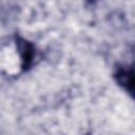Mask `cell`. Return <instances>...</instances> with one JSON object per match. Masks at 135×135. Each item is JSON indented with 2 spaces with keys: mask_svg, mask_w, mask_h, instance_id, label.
<instances>
[{
  "mask_svg": "<svg viewBox=\"0 0 135 135\" xmlns=\"http://www.w3.org/2000/svg\"><path fill=\"white\" fill-rule=\"evenodd\" d=\"M114 77L116 82L135 99V69L129 66H119L116 70Z\"/></svg>",
  "mask_w": 135,
  "mask_h": 135,
  "instance_id": "1",
  "label": "cell"
},
{
  "mask_svg": "<svg viewBox=\"0 0 135 135\" xmlns=\"http://www.w3.org/2000/svg\"><path fill=\"white\" fill-rule=\"evenodd\" d=\"M97 0H86V2L88 3H91V4H93V3H95Z\"/></svg>",
  "mask_w": 135,
  "mask_h": 135,
  "instance_id": "3",
  "label": "cell"
},
{
  "mask_svg": "<svg viewBox=\"0 0 135 135\" xmlns=\"http://www.w3.org/2000/svg\"><path fill=\"white\" fill-rule=\"evenodd\" d=\"M16 44L21 57V68L23 71H26L31 66L33 62V58L35 56L34 45L21 37L16 38Z\"/></svg>",
  "mask_w": 135,
  "mask_h": 135,
  "instance_id": "2",
  "label": "cell"
}]
</instances>
